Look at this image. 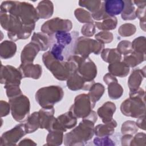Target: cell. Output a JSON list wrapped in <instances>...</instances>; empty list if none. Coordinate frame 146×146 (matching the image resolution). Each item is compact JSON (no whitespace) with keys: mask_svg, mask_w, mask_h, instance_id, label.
Here are the masks:
<instances>
[{"mask_svg":"<svg viewBox=\"0 0 146 146\" xmlns=\"http://www.w3.org/2000/svg\"><path fill=\"white\" fill-rule=\"evenodd\" d=\"M24 125L25 129L27 133H34L40 128L38 111L34 112L30 115Z\"/></svg>","mask_w":146,"mask_h":146,"instance_id":"f546056e","label":"cell"},{"mask_svg":"<svg viewBox=\"0 0 146 146\" xmlns=\"http://www.w3.org/2000/svg\"><path fill=\"white\" fill-rule=\"evenodd\" d=\"M139 128L136 124L135 121L127 120L124 121L121 127V133L122 135L129 134L134 135L138 131Z\"/></svg>","mask_w":146,"mask_h":146,"instance_id":"f35d334b","label":"cell"},{"mask_svg":"<svg viewBox=\"0 0 146 146\" xmlns=\"http://www.w3.org/2000/svg\"><path fill=\"white\" fill-rule=\"evenodd\" d=\"M95 122L89 119H83L78 125L64 135L63 143L66 146H83L94 135Z\"/></svg>","mask_w":146,"mask_h":146,"instance_id":"277c9868","label":"cell"},{"mask_svg":"<svg viewBox=\"0 0 146 146\" xmlns=\"http://www.w3.org/2000/svg\"><path fill=\"white\" fill-rule=\"evenodd\" d=\"M100 55L103 60L109 64L120 62L121 59V55L116 48H104Z\"/></svg>","mask_w":146,"mask_h":146,"instance_id":"4dcf8cb0","label":"cell"},{"mask_svg":"<svg viewBox=\"0 0 146 146\" xmlns=\"http://www.w3.org/2000/svg\"><path fill=\"white\" fill-rule=\"evenodd\" d=\"M146 145V135L144 132L137 133L133 136L130 146H145Z\"/></svg>","mask_w":146,"mask_h":146,"instance_id":"7bdbcfd3","label":"cell"},{"mask_svg":"<svg viewBox=\"0 0 146 146\" xmlns=\"http://www.w3.org/2000/svg\"><path fill=\"white\" fill-rule=\"evenodd\" d=\"M4 88L6 90V95L8 99H11L23 94L19 85L4 86Z\"/></svg>","mask_w":146,"mask_h":146,"instance_id":"b9f144b4","label":"cell"},{"mask_svg":"<svg viewBox=\"0 0 146 146\" xmlns=\"http://www.w3.org/2000/svg\"><path fill=\"white\" fill-rule=\"evenodd\" d=\"M36 10L39 19H48L54 13V5L51 1H41L38 3Z\"/></svg>","mask_w":146,"mask_h":146,"instance_id":"cb8c5ba5","label":"cell"},{"mask_svg":"<svg viewBox=\"0 0 146 146\" xmlns=\"http://www.w3.org/2000/svg\"><path fill=\"white\" fill-rule=\"evenodd\" d=\"M18 68L23 78H28L39 79L42 74V67L39 64H33V63H21Z\"/></svg>","mask_w":146,"mask_h":146,"instance_id":"e0dca14e","label":"cell"},{"mask_svg":"<svg viewBox=\"0 0 146 146\" xmlns=\"http://www.w3.org/2000/svg\"><path fill=\"white\" fill-rule=\"evenodd\" d=\"M116 110V105L112 102H107L100 107L97 111V115L102 119L103 123L112 121L113 116Z\"/></svg>","mask_w":146,"mask_h":146,"instance_id":"44dd1931","label":"cell"},{"mask_svg":"<svg viewBox=\"0 0 146 146\" xmlns=\"http://www.w3.org/2000/svg\"><path fill=\"white\" fill-rule=\"evenodd\" d=\"M87 95L91 100L95 104L98 102L102 97L105 91V87L100 83H95L88 90Z\"/></svg>","mask_w":146,"mask_h":146,"instance_id":"1f68e13d","label":"cell"},{"mask_svg":"<svg viewBox=\"0 0 146 146\" xmlns=\"http://www.w3.org/2000/svg\"><path fill=\"white\" fill-rule=\"evenodd\" d=\"M134 5H136L137 7L146 6V1H132Z\"/></svg>","mask_w":146,"mask_h":146,"instance_id":"f5cc1de1","label":"cell"},{"mask_svg":"<svg viewBox=\"0 0 146 146\" xmlns=\"http://www.w3.org/2000/svg\"><path fill=\"white\" fill-rule=\"evenodd\" d=\"M64 96V91L59 86H49L39 88L35 93V99L43 108H51L60 102Z\"/></svg>","mask_w":146,"mask_h":146,"instance_id":"8992f818","label":"cell"},{"mask_svg":"<svg viewBox=\"0 0 146 146\" xmlns=\"http://www.w3.org/2000/svg\"><path fill=\"white\" fill-rule=\"evenodd\" d=\"M93 143L97 146H113L115 145L113 141L109 136H97L94 139Z\"/></svg>","mask_w":146,"mask_h":146,"instance_id":"f6af8a7d","label":"cell"},{"mask_svg":"<svg viewBox=\"0 0 146 146\" xmlns=\"http://www.w3.org/2000/svg\"><path fill=\"white\" fill-rule=\"evenodd\" d=\"M25 125L20 123L16 125L12 129L2 133L0 138L1 146H14L19 140L26 135Z\"/></svg>","mask_w":146,"mask_h":146,"instance_id":"7c38bea8","label":"cell"},{"mask_svg":"<svg viewBox=\"0 0 146 146\" xmlns=\"http://www.w3.org/2000/svg\"><path fill=\"white\" fill-rule=\"evenodd\" d=\"M117 125V122L114 119L108 123L98 124L94 127V134L99 137L110 136L114 133Z\"/></svg>","mask_w":146,"mask_h":146,"instance_id":"d4e9b609","label":"cell"},{"mask_svg":"<svg viewBox=\"0 0 146 146\" xmlns=\"http://www.w3.org/2000/svg\"><path fill=\"white\" fill-rule=\"evenodd\" d=\"M76 124L77 118L70 111H68L54 119L49 131L56 130L64 132L67 129L75 127Z\"/></svg>","mask_w":146,"mask_h":146,"instance_id":"5bb4252c","label":"cell"},{"mask_svg":"<svg viewBox=\"0 0 146 146\" xmlns=\"http://www.w3.org/2000/svg\"><path fill=\"white\" fill-rule=\"evenodd\" d=\"M10 105L11 113L13 119L17 122L23 123L30 116V102L29 99L25 95L9 99Z\"/></svg>","mask_w":146,"mask_h":146,"instance_id":"ba28073f","label":"cell"},{"mask_svg":"<svg viewBox=\"0 0 146 146\" xmlns=\"http://www.w3.org/2000/svg\"><path fill=\"white\" fill-rule=\"evenodd\" d=\"M0 13H5L18 17L25 25L35 24L39 19L36 8L29 2L16 1H3L0 6Z\"/></svg>","mask_w":146,"mask_h":146,"instance_id":"6da1fadb","label":"cell"},{"mask_svg":"<svg viewBox=\"0 0 146 146\" xmlns=\"http://www.w3.org/2000/svg\"><path fill=\"white\" fill-rule=\"evenodd\" d=\"M103 81L108 86V94L110 99L116 100L121 97L124 90L115 76L107 73L103 76Z\"/></svg>","mask_w":146,"mask_h":146,"instance_id":"2e32d148","label":"cell"},{"mask_svg":"<svg viewBox=\"0 0 146 146\" xmlns=\"http://www.w3.org/2000/svg\"><path fill=\"white\" fill-rule=\"evenodd\" d=\"M11 111L10 105L9 103L4 101H0V116L1 117L7 116Z\"/></svg>","mask_w":146,"mask_h":146,"instance_id":"7dc6e473","label":"cell"},{"mask_svg":"<svg viewBox=\"0 0 146 146\" xmlns=\"http://www.w3.org/2000/svg\"><path fill=\"white\" fill-rule=\"evenodd\" d=\"M145 92L139 87L137 90L129 92V98L120 105V111L125 116L139 118L145 115Z\"/></svg>","mask_w":146,"mask_h":146,"instance_id":"5b68a950","label":"cell"},{"mask_svg":"<svg viewBox=\"0 0 146 146\" xmlns=\"http://www.w3.org/2000/svg\"><path fill=\"white\" fill-rule=\"evenodd\" d=\"M95 27L94 23H86L82 27L81 33L85 37L92 36L96 32Z\"/></svg>","mask_w":146,"mask_h":146,"instance_id":"bcb514c9","label":"cell"},{"mask_svg":"<svg viewBox=\"0 0 146 146\" xmlns=\"http://www.w3.org/2000/svg\"><path fill=\"white\" fill-rule=\"evenodd\" d=\"M145 37L144 36H140L135 38L132 43V47L133 51L145 54L146 44Z\"/></svg>","mask_w":146,"mask_h":146,"instance_id":"74e56055","label":"cell"},{"mask_svg":"<svg viewBox=\"0 0 146 146\" xmlns=\"http://www.w3.org/2000/svg\"><path fill=\"white\" fill-rule=\"evenodd\" d=\"M67 88L73 91L78 90L88 91L92 85L95 83V81H88L76 71L74 72L70 78L66 80Z\"/></svg>","mask_w":146,"mask_h":146,"instance_id":"9a60e30c","label":"cell"},{"mask_svg":"<svg viewBox=\"0 0 146 146\" xmlns=\"http://www.w3.org/2000/svg\"><path fill=\"white\" fill-rule=\"evenodd\" d=\"M23 78L19 68L11 65H1L0 82L4 86L20 85Z\"/></svg>","mask_w":146,"mask_h":146,"instance_id":"4fadbf2b","label":"cell"},{"mask_svg":"<svg viewBox=\"0 0 146 146\" xmlns=\"http://www.w3.org/2000/svg\"><path fill=\"white\" fill-rule=\"evenodd\" d=\"M145 77V67L143 68L134 69L128 79V86L129 92L137 90L140 86L144 78Z\"/></svg>","mask_w":146,"mask_h":146,"instance_id":"ffe728a7","label":"cell"},{"mask_svg":"<svg viewBox=\"0 0 146 146\" xmlns=\"http://www.w3.org/2000/svg\"><path fill=\"white\" fill-rule=\"evenodd\" d=\"M0 23L7 31L8 38L14 42L29 38L35 27V24L23 25L18 17L5 13H0Z\"/></svg>","mask_w":146,"mask_h":146,"instance_id":"7a4b0ae2","label":"cell"},{"mask_svg":"<svg viewBox=\"0 0 146 146\" xmlns=\"http://www.w3.org/2000/svg\"><path fill=\"white\" fill-rule=\"evenodd\" d=\"M78 4L80 6L86 8L91 13L94 14L100 9L103 1L99 0H84L79 1Z\"/></svg>","mask_w":146,"mask_h":146,"instance_id":"e575fe53","label":"cell"},{"mask_svg":"<svg viewBox=\"0 0 146 146\" xmlns=\"http://www.w3.org/2000/svg\"><path fill=\"white\" fill-rule=\"evenodd\" d=\"M146 54L137 52L133 51L129 55L124 56L123 62L129 68L135 67L145 60Z\"/></svg>","mask_w":146,"mask_h":146,"instance_id":"83f0119b","label":"cell"},{"mask_svg":"<svg viewBox=\"0 0 146 146\" xmlns=\"http://www.w3.org/2000/svg\"><path fill=\"white\" fill-rule=\"evenodd\" d=\"M104 48V44L85 36L78 37L75 42L73 55H76L83 58H88L91 53L95 55L101 54Z\"/></svg>","mask_w":146,"mask_h":146,"instance_id":"52a82bcc","label":"cell"},{"mask_svg":"<svg viewBox=\"0 0 146 146\" xmlns=\"http://www.w3.org/2000/svg\"><path fill=\"white\" fill-rule=\"evenodd\" d=\"M145 8L146 6L139 7L135 11L136 17L140 21V27L144 31H145Z\"/></svg>","mask_w":146,"mask_h":146,"instance_id":"ee69618b","label":"cell"},{"mask_svg":"<svg viewBox=\"0 0 146 146\" xmlns=\"http://www.w3.org/2000/svg\"><path fill=\"white\" fill-rule=\"evenodd\" d=\"M91 15H92V19H95L96 21H98V22L102 21L103 19H104V18H106V17H107L108 16V15L105 11L103 1L102 6L100 8V9L99 10H98L97 12H96L94 14H91Z\"/></svg>","mask_w":146,"mask_h":146,"instance_id":"c3c4849f","label":"cell"},{"mask_svg":"<svg viewBox=\"0 0 146 146\" xmlns=\"http://www.w3.org/2000/svg\"><path fill=\"white\" fill-rule=\"evenodd\" d=\"M42 61L44 66L58 80H67L76 71V64L71 56L66 60L60 61L52 56L50 51H47L42 55Z\"/></svg>","mask_w":146,"mask_h":146,"instance_id":"3957f363","label":"cell"},{"mask_svg":"<svg viewBox=\"0 0 146 146\" xmlns=\"http://www.w3.org/2000/svg\"><path fill=\"white\" fill-rule=\"evenodd\" d=\"M70 56L76 64V72L87 80L94 81L98 72L97 67L95 63L89 57L83 58L76 55H72Z\"/></svg>","mask_w":146,"mask_h":146,"instance_id":"30bf717a","label":"cell"},{"mask_svg":"<svg viewBox=\"0 0 146 146\" xmlns=\"http://www.w3.org/2000/svg\"><path fill=\"white\" fill-rule=\"evenodd\" d=\"M124 6L121 13V17L124 21H132L136 18L135 11L136 8L132 1H123Z\"/></svg>","mask_w":146,"mask_h":146,"instance_id":"d6a6232c","label":"cell"},{"mask_svg":"<svg viewBox=\"0 0 146 146\" xmlns=\"http://www.w3.org/2000/svg\"><path fill=\"white\" fill-rule=\"evenodd\" d=\"M108 70L109 73L115 77L124 78L128 75L130 68L123 62L120 61L109 64Z\"/></svg>","mask_w":146,"mask_h":146,"instance_id":"484cf974","label":"cell"},{"mask_svg":"<svg viewBox=\"0 0 146 146\" xmlns=\"http://www.w3.org/2000/svg\"><path fill=\"white\" fill-rule=\"evenodd\" d=\"M133 135L129 134L123 135L121 138V143L123 146H129L130 145L131 140L132 139Z\"/></svg>","mask_w":146,"mask_h":146,"instance_id":"681fc988","label":"cell"},{"mask_svg":"<svg viewBox=\"0 0 146 146\" xmlns=\"http://www.w3.org/2000/svg\"><path fill=\"white\" fill-rule=\"evenodd\" d=\"M136 31L135 25L132 23H126L121 25L118 29V34L123 37H129L133 34Z\"/></svg>","mask_w":146,"mask_h":146,"instance_id":"8d00e7d4","label":"cell"},{"mask_svg":"<svg viewBox=\"0 0 146 146\" xmlns=\"http://www.w3.org/2000/svg\"><path fill=\"white\" fill-rule=\"evenodd\" d=\"M72 28V22L69 19L55 17L46 21L41 26V32L48 35H54L58 32H69Z\"/></svg>","mask_w":146,"mask_h":146,"instance_id":"8fae6325","label":"cell"},{"mask_svg":"<svg viewBox=\"0 0 146 146\" xmlns=\"http://www.w3.org/2000/svg\"><path fill=\"white\" fill-rule=\"evenodd\" d=\"M63 137L64 134L62 131L56 130L48 131V133L46 137V144L44 145H60L63 142Z\"/></svg>","mask_w":146,"mask_h":146,"instance_id":"836d02e7","label":"cell"},{"mask_svg":"<svg viewBox=\"0 0 146 146\" xmlns=\"http://www.w3.org/2000/svg\"><path fill=\"white\" fill-rule=\"evenodd\" d=\"M95 104L91 100L87 94H82L75 98L74 102L70 107L69 111L77 119H85L91 115Z\"/></svg>","mask_w":146,"mask_h":146,"instance_id":"9c48e42d","label":"cell"},{"mask_svg":"<svg viewBox=\"0 0 146 146\" xmlns=\"http://www.w3.org/2000/svg\"><path fill=\"white\" fill-rule=\"evenodd\" d=\"M95 38L103 44L110 43L113 39V35L110 31H102L95 35Z\"/></svg>","mask_w":146,"mask_h":146,"instance_id":"60d3db41","label":"cell"},{"mask_svg":"<svg viewBox=\"0 0 146 146\" xmlns=\"http://www.w3.org/2000/svg\"><path fill=\"white\" fill-rule=\"evenodd\" d=\"M18 145H26V146H36L37 145V144L34 142L33 140L26 138L23 140H22L19 143Z\"/></svg>","mask_w":146,"mask_h":146,"instance_id":"816d5d0a","label":"cell"},{"mask_svg":"<svg viewBox=\"0 0 146 146\" xmlns=\"http://www.w3.org/2000/svg\"><path fill=\"white\" fill-rule=\"evenodd\" d=\"M39 119L40 123V128L46 129L48 131L50 130L51 125L55 114V110L51 108H42L39 111Z\"/></svg>","mask_w":146,"mask_h":146,"instance_id":"7402d4cb","label":"cell"},{"mask_svg":"<svg viewBox=\"0 0 146 146\" xmlns=\"http://www.w3.org/2000/svg\"><path fill=\"white\" fill-rule=\"evenodd\" d=\"M95 26L99 30L109 31L116 29L117 25V19L115 16L108 15L100 22H94Z\"/></svg>","mask_w":146,"mask_h":146,"instance_id":"f1b7e54d","label":"cell"},{"mask_svg":"<svg viewBox=\"0 0 146 146\" xmlns=\"http://www.w3.org/2000/svg\"><path fill=\"white\" fill-rule=\"evenodd\" d=\"M74 15L76 19L82 23H94L91 14L82 8H77L74 11Z\"/></svg>","mask_w":146,"mask_h":146,"instance_id":"d590c367","label":"cell"},{"mask_svg":"<svg viewBox=\"0 0 146 146\" xmlns=\"http://www.w3.org/2000/svg\"><path fill=\"white\" fill-rule=\"evenodd\" d=\"M116 49L121 55H123L124 56L129 55L133 51L132 43L128 40H121L117 44Z\"/></svg>","mask_w":146,"mask_h":146,"instance_id":"ab89813d","label":"cell"},{"mask_svg":"<svg viewBox=\"0 0 146 146\" xmlns=\"http://www.w3.org/2000/svg\"><path fill=\"white\" fill-rule=\"evenodd\" d=\"M31 41L35 43L40 48V51H47L51 47L55 41L54 35H48L42 32L34 33Z\"/></svg>","mask_w":146,"mask_h":146,"instance_id":"ac0fdd59","label":"cell"},{"mask_svg":"<svg viewBox=\"0 0 146 146\" xmlns=\"http://www.w3.org/2000/svg\"><path fill=\"white\" fill-rule=\"evenodd\" d=\"M145 115L141 116L139 118H137V120H136V124L138 128L145 131L146 129L145 128Z\"/></svg>","mask_w":146,"mask_h":146,"instance_id":"f907efd6","label":"cell"},{"mask_svg":"<svg viewBox=\"0 0 146 146\" xmlns=\"http://www.w3.org/2000/svg\"><path fill=\"white\" fill-rule=\"evenodd\" d=\"M17 44L12 40H5L0 44V56L2 59H8L13 57L17 52Z\"/></svg>","mask_w":146,"mask_h":146,"instance_id":"4316f807","label":"cell"},{"mask_svg":"<svg viewBox=\"0 0 146 146\" xmlns=\"http://www.w3.org/2000/svg\"><path fill=\"white\" fill-rule=\"evenodd\" d=\"M103 3L106 13L110 16L121 14L124 6L122 0H106L103 1Z\"/></svg>","mask_w":146,"mask_h":146,"instance_id":"603a6c76","label":"cell"},{"mask_svg":"<svg viewBox=\"0 0 146 146\" xmlns=\"http://www.w3.org/2000/svg\"><path fill=\"white\" fill-rule=\"evenodd\" d=\"M40 51L39 47L35 43L31 41L25 46L21 51V63H33L34 60Z\"/></svg>","mask_w":146,"mask_h":146,"instance_id":"d6986e66","label":"cell"}]
</instances>
